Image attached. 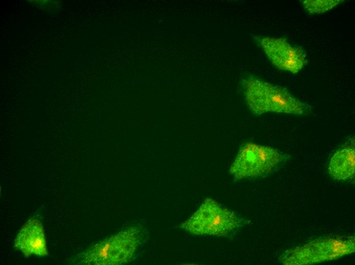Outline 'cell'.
I'll use <instances>...</instances> for the list:
<instances>
[{
  "instance_id": "1",
  "label": "cell",
  "mask_w": 355,
  "mask_h": 265,
  "mask_svg": "<svg viewBox=\"0 0 355 265\" xmlns=\"http://www.w3.org/2000/svg\"><path fill=\"white\" fill-rule=\"evenodd\" d=\"M245 101L256 115L267 113L306 114L309 106L296 97L287 89L254 77L243 81Z\"/></svg>"
},
{
  "instance_id": "2",
  "label": "cell",
  "mask_w": 355,
  "mask_h": 265,
  "mask_svg": "<svg viewBox=\"0 0 355 265\" xmlns=\"http://www.w3.org/2000/svg\"><path fill=\"white\" fill-rule=\"evenodd\" d=\"M140 227H127L92 246L76 257L81 264L116 265L130 261L144 238Z\"/></svg>"
},
{
  "instance_id": "3",
  "label": "cell",
  "mask_w": 355,
  "mask_h": 265,
  "mask_svg": "<svg viewBox=\"0 0 355 265\" xmlns=\"http://www.w3.org/2000/svg\"><path fill=\"white\" fill-rule=\"evenodd\" d=\"M248 221L211 198H207L180 227L195 235L231 237Z\"/></svg>"
},
{
  "instance_id": "4",
  "label": "cell",
  "mask_w": 355,
  "mask_h": 265,
  "mask_svg": "<svg viewBox=\"0 0 355 265\" xmlns=\"http://www.w3.org/2000/svg\"><path fill=\"white\" fill-rule=\"evenodd\" d=\"M354 251L353 236L326 237L286 251L280 258L285 265H310L338 259Z\"/></svg>"
},
{
  "instance_id": "5",
  "label": "cell",
  "mask_w": 355,
  "mask_h": 265,
  "mask_svg": "<svg viewBox=\"0 0 355 265\" xmlns=\"http://www.w3.org/2000/svg\"><path fill=\"white\" fill-rule=\"evenodd\" d=\"M284 158V155L273 147L247 142L239 149L229 172L237 180L265 176Z\"/></svg>"
},
{
  "instance_id": "6",
  "label": "cell",
  "mask_w": 355,
  "mask_h": 265,
  "mask_svg": "<svg viewBox=\"0 0 355 265\" xmlns=\"http://www.w3.org/2000/svg\"><path fill=\"white\" fill-rule=\"evenodd\" d=\"M256 40L269 61L280 70L296 73L307 63L303 50L291 45L285 38L257 37Z\"/></svg>"
},
{
  "instance_id": "7",
  "label": "cell",
  "mask_w": 355,
  "mask_h": 265,
  "mask_svg": "<svg viewBox=\"0 0 355 265\" xmlns=\"http://www.w3.org/2000/svg\"><path fill=\"white\" fill-rule=\"evenodd\" d=\"M14 246L27 257L46 256L48 251L42 223L35 218L29 219L18 231Z\"/></svg>"
},
{
  "instance_id": "8",
  "label": "cell",
  "mask_w": 355,
  "mask_h": 265,
  "mask_svg": "<svg viewBox=\"0 0 355 265\" xmlns=\"http://www.w3.org/2000/svg\"><path fill=\"white\" fill-rule=\"evenodd\" d=\"M328 171L331 176L338 181L352 179L355 173V149L354 144L338 149L331 157Z\"/></svg>"
},
{
  "instance_id": "9",
  "label": "cell",
  "mask_w": 355,
  "mask_h": 265,
  "mask_svg": "<svg viewBox=\"0 0 355 265\" xmlns=\"http://www.w3.org/2000/svg\"><path fill=\"white\" fill-rule=\"evenodd\" d=\"M343 1L340 0H305L301 1V3L302 7L308 13L314 14L323 13L329 11Z\"/></svg>"
}]
</instances>
